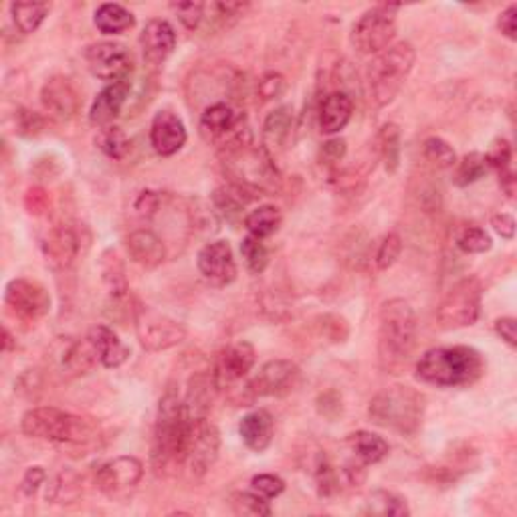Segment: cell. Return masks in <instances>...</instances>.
Returning <instances> with one entry per match:
<instances>
[{
  "instance_id": "6da1fadb",
  "label": "cell",
  "mask_w": 517,
  "mask_h": 517,
  "mask_svg": "<svg viewBox=\"0 0 517 517\" xmlns=\"http://www.w3.org/2000/svg\"><path fill=\"white\" fill-rule=\"evenodd\" d=\"M483 372V356L469 346L426 349L416 364V378L441 388L469 387L477 382Z\"/></svg>"
},
{
  "instance_id": "7a4b0ae2",
  "label": "cell",
  "mask_w": 517,
  "mask_h": 517,
  "mask_svg": "<svg viewBox=\"0 0 517 517\" xmlns=\"http://www.w3.org/2000/svg\"><path fill=\"white\" fill-rule=\"evenodd\" d=\"M190 436V418L184 410V400L177 388H168L158 407L152 463L156 471L168 469L170 465H182L187 461V446Z\"/></svg>"
},
{
  "instance_id": "3957f363",
  "label": "cell",
  "mask_w": 517,
  "mask_h": 517,
  "mask_svg": "<svg viewBox=\"0 0 517 517\" xmlns=\"http://www.w3.org/2000/svg\"><path fill=\"white\" fill-rule=\"evenodd\" d=\"M416 313L408 302L394 297L382 303L378 330V360L387 372L408 362L416 346Z\"/></svg>"
},
{
  "instance_id": "277c9868",
  "label": "cell",
  "mask_w": 517,
  "mask_h": 517,
  "mask_svg": "<svg viewBox=\"0 0 517 517\" xmlns=\"http://www.w3.org/2000/svg\"><path fill=\"white\" fill-rule=\"evenodd\" d=\"M416 61L410 43H397L376 55L366 69V83L374 108H387L400 93Z\"/></svg>"
},
{
  "instance_id": "5b68a950",
  "label": "cell",
  "mask_w": 517,
  "mask_h": 517,
  "mask_svg": "<svg viewBox=\"0 0 517 517\" xmlns=\"http://www.w3.org/2000/svg\"><path fill=\"white\" fill-rule=\"evenodd\" d=\"M374 425L400 435H415L425 416V397L410 387H390L380 390L368 407Z\"/></svg>"
},
{
  "instance_id": "8992f818",
  "label": "cell",
  "mask_w": 517,
  "mask_h": 517,
  "mask_svg": "<svg viewBox=\"0 0 517 517\" xmlns=\"http://www.w3.org/2000/svg\"><path fill=\"white\" fill-rule=\"evenodd\" d=\"M21 428L31 439L67 445L90 443L95 436V428L90 420L55 407H39L24 413Z\"/></svg>"
},
{
  "instance_id": "52a82bcc",
  "label": "cell",
  "mask_w": 517,
  "mask_h": 517,
  "mask_svg": "<svg viewBox=\"0 0 517 517\" xmlns=\"http://www.w3.org/2000/svg\"><path fill=\"white\" fill-rule=\"evenodd\" d=\"M481 297H483V285L477 277H465L455 283L436 310L443 330L469 328L479 320Z\"/></svg>"
},
{
  "instance_id": "ba28073f",
  "label": "cell",
  "mask_w": 517,
  "mask_h": 517,
  "mask_svg": "<svg viewBox=\"0 0 517 517\" xmlns=\"http://www.w3.org/2000/svg\"><path fill=\"white\" fill-rule=\"evenodd\" d=\"M394 6H376L366 11L352 29V45L360 55H378L397 37Z\"/></svg>"
},
{
  "instance_id": "9c48e42d",
  "label": "cell",
  "mask_w": 517,
  "mask_h": 517,
  "mask_svg": "<svg viewBox=\"0 0 517 517\" xmlns=\"http://www.w3.org/2000/svg\"><path fill=\"white\" fill-rule=\"evenodd\" d=\"M136 331L146 352H164L187 338V328L180 321L146 308L136 310Z\"/></svg>"
},
{
  "instance_id": "30bf717a",
  "label": "cell",
  "mask_w": 517,
  "mask_h": 517,
  "mask_svg": "<svg viewBox=\"0 0 517 517\" xmlns=\"http://www.w3.org/2000/svg\"><path fill=\"white\" fill-rule=\"evenodd\" d=\"M85 63L93 77L118 83L129 79L134 72V55L121 43H95L85 49Z\"/></svg>"
},
{
  "instance_id": "8fae6325",
  "label": "cell",
  "mask_w": 517,
  "mask_h": 517,
  "mask_svg": "<svg viewBox=\"0 0 517 517\" xmlns=\"http://www.w3.org/2000/svg\"><path fill=\"white\" fill-rule=\"evenodd\" d=\"M221 451V433L208 416L190 420V436L187 446V465L195 477H205L218 459Z\"/></svg>"
},
{
  "instance_id": "7c38bea8",
  "label": "cell",
  "mask_w": 517,
  "mask_h": 517,
  "mask_svg": "<svg viewBox=\"0 0 517 517\" xmlns=\"http://www.w3.org/2000/svg\"><path fill=\"white\" fill-rule=\"evenodd\" d=\"M5 303L16 318L37 321L51 310V295L39 282L31 279H13L5 289Z\"/></svg>"
},
{
  "instance_id": "4fadbf2b",
  "label": "cell",
  "mask_w": 517,
  "mask_h": 517,
  "mask_svg": "<svg viewBox=\"0 0 517 517\" xmlns=\"http://www.w3.org/2000/svg\"><path fill=\"white\" fill-rule=\"evenodd\" d=\"M300 382V368L292 360H271L253 376L247 390L253 397H285Z\"/></svg>"
},
{
  "instance_id": "5bb4252c",
  "label": "cell",
  "mask_w": 517,
  "mask_h": 517,
  "mask_svg": "<svg viewBox=\"0 0 517 517\" xmlns=\"http://www.w3.org/2000/svg\"><path fill=\"white\" fill-rule=\"evenodd\" d=\"M198 271L205 282L213 287H226L236 279V265L233 257V249L226 241L206 243L198 251Z\"/></svg>"
},
{
  "instance_id": "9a60e30c",
  "label": "cell",
  "mask_w": 517,
  "mask_h": 517,
  "mask_svg": "<svg viewBox=\"0 0 517 517\" xmlns=\"http://www.w3.org/2000/svg\"><path fill=\"white\" fill-rule=\"evenodd\" d=\"M41 103L49 116L61 121L73 120L81 108V95L69 77L55 75L47 79L41 90Z\"/></svg>"
},
{
  "instance_id": "2e32d148",
  "label": "cell",
  "mask_w": 517,
  "mask_h": 517,
  "mask_svg": "<svg viewBox=\"0 0 517 517\" xmlns=\"http://www.w3.org/2000/svg\"><path fill=\"white\" fill-rule=\"evenodd\" d=\"M144 477V465L142 461L129 455H121V457L111 459L95 473V485H98L103 493H118L124 489L136 487Z\"/></svg>"
},
{
  "instance_id": "e0dca14e",
  "label": "cell",
  "mask_w": 517,
  "mask_h": 517,
  "mask_svg": "<svg viewBox=\"0 0 517 517\" xmlns=\"http://www.w3.org/2000/svg\"><path fill=\"white\" fill-rule=\"evenodd\" d=\"M257 360L255 346L251 341H236V344L229 346L218 358V366L215 370V378L218 388L231 387V384L247 378V374L253 370Z\"/></svg>"
},
{
  "instance_id": "ac0fdd59",
  "label": "cell",
  "mask_w": 517,
  "mask_h": 517,
  "mask_svg": "<svg viewBox=\"0 0 517 517\" xmlns=\"http://www.w3.org/2000/svg\"><path fill=\"white\" fill-rule=\"evenodd\" d=\"M79 251H81V236L72 225L53 226L43 241V253H45L47 263L55 269L72 267Z\"/></svg>"
},
{
  "instance_id": "d6986e66",
  "label": "cell",
  "mask_w": 517,
  "mask_h": 517,
  "mask_svg": "<svg viewBox=\"0 0 517 517\" xmlns=\"http://www.w3.org/2000/svg\"><path fill=\"white\" fill-rule=\"evenodd\" d=\"M139 45H142L146 63L160 67L177 47V33L168 21L154 19L144 26L142 34H139Z\"/></svg>"
},
{
  "instance_id": "ffe728a7",
  "label": "cell",
  "mask_w": 517,
  "mask_h": 517,
  "mask_svg": "<svg viewBox=\"0 0 517 517\" xmlns=\"http://www.w3.org/2000/svg\"><path fill=\"white\" fill-rule=\"evenodd\" d=\"M187 128L182 120L168 110L158 111L150 128V144L160 156H174L187 144Z\"/></svg>"
},
{
  "instance_id": "44dd1931",
  "label": "cell",
  "mask_w": 517,
  "mask_h": 517,
  "mask_svg": "<svg viewBox=\"0 0 517 517\" xmlns=\"http://www.w3.org/2000/svg\"><path fill=\"white\" fill-rule=\"evenodd\" d=\"M239 126L241 120L236 118L233 105L226 101L210 103L200 116V134L206 142H218L223 146Z\"/></svg>"
},
{
  "instance_id": "7402d4cb",
  "label": "cell",
  "mask_w": 517,
  "mask_h": 517,
  "mask_svg": "<svg viewBox=\"0 0 517 517\" xmlns=\"http://www.w3.org/2000/svg\"><path fill=\"white\" fill-rule=\"evenodd\" d=\"M129 90H131V81L126 79V81L110 83L103 91H100V95L95 98L91 110H90L91 124L98 128L110 126L111 121L120 116L121 110H124Z\"/></svg>"
},
{
  "instance_id": "603a6c76",
  "label": "cell",
  "mask_w": 517,
  "mask_h": 517,
  "mask_svg": "<svg viewBox=\"0 0 517 517\" xmlns=\"http://www.w3.org/2000/svg\"><path fill=\"white\" fill-rule=\"evenodd\" d=\"M221 390L216 384L215 372H196L188 380L187 397H184V410L190 420H198L208 416V410L213 407L216 392Z\"/></svg>"
},
{
  "instance_id": "cb8c5ba5",
  "label": "cell",
  "mask_w": 517,
  "mask_h": 517,
  "mask_svg": "<svg viewBox=\"0 0 517 517\" xmlns=\"http://www.w3.org/2000/svg\"><path fill=\"white\" fill-rule=\"evenodd\" d=\"M126 249L129 259L144 269L160 267L166 259V244L150 229H138L128 235Z\"/></svg>"
},
{
  "instance_id": "d4e9b609",
  "label": "cell",
  "mask_w": 517,
  "mask_h": 517,
  "mask_svg": "<svg viewBox=\"0 0 517 517\" xmlns=\"http://www.w3.org/2000/svg\"><path fill=\"white\" fill-rule=\"evenodd\" d=\"M354 113V101L344 91H334L330 93L326 100L320 105L318 121H320V131L321 134H338V131L344 129L348 126V121L352 120Z\"/></svg>"
},
{
  "instance_id": "484cf974",
  "label": "cell",
  "mask_w": 517,
  "mask_h": 517,
  "mask_svg": "<svg viewBox=\"0 0 517 517\" xmlns=\"http://www.w3.org/2000/svg\"><path fill=\"white\" fill-rule=\"evenodd\" d=\"M273 416L267 410H253L247 416H243L239 425V435L243 443L247 445V449L263 453L273 441Z\"/></svg>"
},
{
  "instance_id": "4316f807",
  "label": "cell",
  "mask_w": 517,
  "mask_h": 517,
  "mask_svg": "<svg viewBox=\"0 0 517 517\" xmlns=\"http://www.w3.org/2000/svg\"><path fill=\"white\" fill-rule=\"evenodd\" d=\"M87 336L91 338L100 354V362L105 368H118L129 358V348L108 326H95Z\"/></svg>"
},
{
  "instance_id": "83f0119b",
  "label": "cell",
  "mask_w": 517,
  "mask_h": 517,
  "mask_svg": "<svg viewBox=\"0 0 517 517\" xmlns=\"http://www.w3.org/2000/svg\"><path fill=\"white\" fill-rule=\"evenodd\" d=\"M348 446L354 453V457L362 463V465H376L384 457H387L390 446L382 439L380 435H374L370 431H358L348 436Z\"/></svg>"
},
{
  "instance_id": "f1b7e54d",
  "label": "cell",
  "mask_w": 517,
  "mask_h": 517,
  "mask_svg": "<svg viewBox=\"0 0 517 517\" xmlns=\"http://www.w3.org/2000/svg\"><path fill=\"white\" fill-rule=\"evenodd\" d=\"M98 362H100V354L98 349H95L90 336L73 341L63 354V370L69 376H81L85 372H90Z\"/></svg>"
},
{
  "instance_id": "f546056e",
  "label": "cell",
  "mask_w": 517,
  "mask_h": 517,
  "mask_svg": "<svg viewBox=\"0 0 517 517\" xmlns=\"http://www.w3.org/2000/svg\"><path fill=\"white\" fill-rule=\"evenodd\" d=\"M93 23L103 34H121L136 24L134 14L126 6L116 3H105L95 11Z\"/></svg>"
},
{
  "instance_id": "4dcf8cb0",
  "label": "cell",
  "mask_w": 517,
  "mask_h": 517,
  "mask_svg": "<svg viewBox=\"0 0 517 517\" xmlns=\"http://www.w3.org/2000/svg\"><path fill=\"white\" fill-rule=\"evenodd\" d=\"M292 124L293 110L289 108V105H282V108L271 111L265 124H263V139H265V146L275 148V150L283 148L289 138V131H292Z\"/></svg>"
},
{
  "instance_id": "1f68e13d",
  "label": "cell",
  "mask_w": 517,
  "mask_h": 517,
  "mask_svg": "<svg viewBox=\"0 0 517 517\" xmlns=\"http://www.w3.org/2000/svg\"><path fill=\"white\" fill-rule=\"evenodd\" d=\"M282 221V210L273 205H263L244 216V226H247L249 235L257 236V239H265V236H271L279 231Z\"/></svg>"
},
{
  "instance_id": "d6a6232c",
  "label": "cell",
  "mask_w": 517,
  "mask_h": 517,
  "mask_svg": "<svg viewBox=\"0 0 517 517\" xmlns=\"http://www.w3.org/2000/svg\"><path fill=\"white\" fill-rule=\"evenodd\" d=\"M13 21L23 34H31L39 29L49 14V5L45 3H13Z\"/></svg>"
},
{
  "instance_id": "836d02e7",
  "label": "cell",
  "mask_w": 517,
  "mask_h": 517,
  "mask_svg": "<svg viewBox=\"0 0 517 517\" xmlns=\"http://www.w3.org/2000/svg\"><path fill=\"white\" fill-rule=\"evenodd\" d=\"M101 273L105 285L110 289L111 300H120V297L128 295L129 289L126 282V271L120 257L113 251H105L101 255Z\"/></svg>"
},
{
  "instance_id": "e575fe53",
  "label": "cell",
  "mask_w": 517,
  "mask_h": 517,
  "mask_svg": "<svg viewBox=\"0 0 517 517\" xmlns=\"http://www.w3.org/2000/svg\"><path fill=\"white\" fill-rule=\"evenodd\" d=\"M378 152L387 172L394 174L400 166V128L397 124H384L378 131Z\"/></svg>"
},
{
  "instance_id": "d590c367",
  "label": "cell",
  "mask_w": 517,
  "mask_h": 517,
  "mask_svg": "<svg viewBox=\"0 0 517 517\" xmlns=\"http://www.w3.org/2000/svg\"><path fill=\"white\" fill-rule=\"evenodd\" d=\"M487 174V160L485 154L481 152H471L467 156H463L461 160L455 164V172H453V182L457 187L465 188L469 184L481 180Z\"/></svg>"
},
{
  "instance_id": "8d00e7d4",
  "label": "cell",
  "mask_w": 517,
  "mask_h": 517,
  "mask_svg": "<svg viewBox=\"0 0 517 517\" xmlns=\"http://www.w3.org/2000/svg\"><path fill=\"white\" fill-rule=\"evenodd\" d=\"M368 513L382 517H407L410 515L405 497L392 492H374L368 499Z\"/></svg>"
},
{
  "instance_id": "74e56055",
  "label": "cell",
  "mask_w": 517,
  "mask_h": 517,
  "mask_svg": "<svg viewBox=\"0 0 517 517\" xmlns=\"http://www.w3.org/2000/svg\"><path fill=\"white\" fill-rule=\"evenodd\" d=\"M231 510L241 517H269L271 505L265 497L255 492H236L229 497Z\"/></svg>"
},
{
  "instance_id": "f35d334b",
  "label": "cell",
  "mask_w": 517,
  "mask_h": 517,
  "mask_svg": "<svg viewBox=\"0 0 517 517\" xmlns=\"http://www.w3.org/2000/svg\"><path fill=\"white\" fill-rule=\"evenodd\" d=\"M95 144H98V148L105 156L113 158V160H124L129 150L128 136L124 134V129L116 126L101 128L98 138H95Z\"/></svg>"
},
{
  "instance_id": "ab89813d",
  "label": "cell",
  "mask_w": 517,
  "mask_h": 517,
  "mask_svg": "<svg viewBox=\"0 0 517 517\" xmlns=\"http://www.w3.org/2000/svg\"><path fill=\"white\" fill-rule=\"evenodd\" d=\"M81 493V485L75 473L67 471L55 477L51 485V492H47V499L53 503H73Z\"/></svg>"
},
{
  "instance_id": "60d3db41",
  "label": "cell",
  "mask_w": 517,
  "mask_h": 517,
  "mask_svg": "<svg viewBox=\"0 0 517 517\" xmlns=\"http://www.w3.org/2000/svg\"><path fill=\"white\" fill-rule=\"evenodd\" d=\"M241 255L244 259V263H247V267L251 273H263V271L267 269L269 265V251L265 244L261 243V239H257V236H244L243 243H241Z\"/></svg>"
},
{
  "instance_id": "b9f144b4",
  "label": "cell",
  "mask_w": 517,
  "mask_h": 517,
  "mask_svg": "<svg viewBox=\"0 0 517 517\" xmlns=\"http://www.w3.org/2000/svg\"><path fill=\"white\" fill-rule=\"evenodd\" d=\"M423 152L426 160L436 166V168H453L457 164V154H455L451 144L445 142L443 138H426Z\"/></svg>"
},
{
  "instance_id": "7bdbcfd3",
  "label": "cell",
  "mask_w": 517,
  "mask_h": 517,
  "mask_svg": "<svg viewBox=\"0 0 517 517\" xmlns=\"http://www.w3.org/2000/svg\"><path fill=\"white\" fill-rule=\"evenodd\" d=\"M457 247L459 251L467 253V255H479V253H485L493 247V241L489 233H485L479 226H465L457 235Z\"/></svg>"
},
{
  "instance_id": "ee69618b",
  "label": "cell",
  "mask_w": 517,
  "mask_h": 517,
  "mask_svg": "<svg viewBox=\"0 0 517 517\" xmlns=\"http://www.w3.org/2000/svg\"><path fill=\"white\" fill-rule=\"evenodd\" d=\"M400 253H402V239L397 233H388L378 244V251H376V259H374L376 267L380 271L390 269L394 263L398 261Z\"/></svg>"
},
{
  "instance_id": "f6af8a7d",
  "label": "cell",
  "mask_w": 517,
  "mask_h": 517,
  "mask_svg": "<svg viewBox=\"0 0 517 517\" xmlns=\"http://www.w3.org/2000/svg\"><path fill=\"white\" fill-rule=\"evenodd\" d=\"M170 8L177 13L178 21L187 26L188 31H196L200 23L205 21V11H206L205 3H178V5H170Z\"/></svg>"
},
{
  "instance_id": "bcb514c9",
  "label": "cell",
  "mask_w": 517,
  "mask_h": 517,
  "mask_svg": "<svg viewBox=\"0 0 517 517\" xmlns=\"http://www.w3.org/2000/svg\"><path fill=\"white\" fill-rule=\"evenodd\" d=\"M485 160L487 166H492V168L503 172V170H510V162H512V146L507 139L503 138H497L489 146V150L485 154Z\"/></svg>"
},
{
  "instance_id": "7dc6e473",
  "label": "cell",
  "mask_w": 517,
  "mask_h": 517,
  "mask_svg": "<svg viewBox=\"0 0 517 517\" xmlns=\"http://www.w3.org/2000/svg\"><path fill=\"white\" fill-rule=\"evenodd\" d=\"M251 489L261 497L273 499L285 492V481L277 475H271V473H265V475H255L251 479Z\"/></svg>"
},
{
  "instance_id": "c3c4849f",
  "label": "cell",
  "mask_w": 517,
  "mask_h": 517,
  "mask_svg": "<svg viewBox=\"0 0 517 517\" xmlns=\"http://www.w3.org/2000/svg\"><path fill=\"white\" fill-rule=\"evenodd\" d=\"M43 128H45V121L39 116V113L29 111V110H21L16 113V129H19L21 136H39Z\"/></svg>"
},
{
  "instance_id": "681fc988",
  "label": "cell",
  "mask_w": 517,
  "mask_h": 517,
  "mask_svg": "<svg viewBox=\"0 0 517 517\" xmlns=\"http://www.w3.org/2000/svg\"><path fill=\"white\" fill-rule=\"evenodd\" d=\"M285 91V77L279 73H267L259 81V95L265 101L277 100Z\"/></svg>"
},
{
  "instance_id": "f907efd6",
  "label": "cell",
  "mask_w": 517,
  "mask_h": 517,
  "mask_svg": "<svg viewBox=\"0 0 517 517\" xmlns=\"http://www.w3.org/2000/svg\"><path fill=\"white\" fill-rule=\"evenodd\" d=\"M47 481V473L43 467H31V469H26L24 473V477L21 481V492L26 495V497H33L34 493L39 492V487L45 483Z\"/></svg>"
},
{
  "instance_id": "816d5d0a",
  "label": "cell",
  "mask_w": 517,
  "mask_h": 517,
  "mask_svg": "<svg viewBox=\"0 0 517 517\" xmlns=\"http://www.w3.org/2000/svg\"><path fill=\"white\" fill-rule=\"evenodd\" d=\"M318 410H320V415H323L330 420L340 416L341 415V397L334 390L321 394V397L318 398Z\"/></svg>"
},
{
  "instance_id": "f5cc1de1",
  "label": "cell",
  "mask_w": 517,
  "mask_h": 517,
  "mask_svg": "<svg viewBox=\"0 0 517 517\" xmlns=\"http://www.w3.org/2000/svg\"><path fill=\"white\" fill-rule=\"evenodd\" d=\"M497 26H499V31H502V34H505L510 41L517 39V6L515 5H510L502 14H499Z\"/></svg>"
},
{
  "instance_id": "db71d44e",
  "label": "cell",
  "mask_w": 517,
  "mask_h": 517,
  "mask_svg": "<svg viewBox=\"0 0 517 517\" xmlns=\"http://www.w3.org/2000/svg\"><path fill=\"white\" fill-rule=\"evenodd\" d=\"M158 208H160V196L156 195V192H139V196L136 198V210L139 216H146L150 218L158 213Z\"/></svg>"
},
{
  "instance_id": "11a10c76",
  "label": "cell",
  "mask_w": 517,
  "mask_h": 517,
  "mask_svg": "<svg viewBox=\"0 0 517 517\" xmlns=\"http://www.w3.org/2000/svg\"><path fill=\"white\" fill-rule=\"evenodd\" d=\"M320 156H321V162H326V164L340 162L341 158L346 156V142H344V139H340V138L330 139V142L323 144Z\"/></svg>"
},
{
  "instance_id": "9f6ffc18",
  "label": "cell",
  "mask_w": 517,
  "mask_h": 517,
  "mask_svg": "<svg viewBox=\"0 0 517 517\" xmlns=\"http://www.w3.org/2000/svg\"><path fill=\"white\" fill-rule=\"evenodd\" d=\"M492 226L502 239H513L515 236V218L507 213H499L492 218Z\"/></svg>"
},
{
  "instance_id": "6f0895ef",
  "label": "cell",
  "mask_w": 517,
  "mask_h": 517,
  "mask_svg": "<svg viewBox=\"0 0 517 517\" xmlns=\"http://www.w3.org/2000/svg\"><path fill=\"white\" fill-rule=\"evenodd\" d=\"M495 331L497 336H502V340H505L512 348L517 346V323L513 318H499L495 321Z\"/></svg>"
},
{
  "instance_id": "680465c9",
  "label": "cell",
  "mask_w": 517,
  "mask_h": 517,
  "mask_svg": "<svg viewBox=\"0 0 517 517\" xmlns=\"http://www.w3.org/2000/svg\"><path fill=\"white\" fill-rule=\"evenodd\" d=\"M499 187L507 195V198H513L515 195V174L512 170L499 172Z\"/></svg>"
},
{
  "instance_id": "91938a15",
  "label": "cell",
  "mask_w": 517,
  "mask_h": 517,
  "mask_svg": "<svg viewBox=\"0 0 517 517\" xmlns=\"http://www.w3.org/2000/svg\"><path fill=\"white\" fill-rule=\"evenodd\" d=\"M11 346H13V338H11V334H8V330L5 328L3 330V349H5V352H8V349H11Z\"/></svg>"
}]
</instances>
